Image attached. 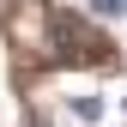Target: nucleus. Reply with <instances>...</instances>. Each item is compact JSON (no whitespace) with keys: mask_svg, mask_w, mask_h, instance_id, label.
I'll return each mask as SVG.
<instances>
[{"mask_svg":"<svg viewBox=\"0 0 127 127\" xmlns=\"http://www.w3.org/2000/svg\"><path fill=\"white\" fill-rule=\"evenodd\" d=\"M73 115H79V121H97V115H103V97H79Z\"/></svg>","mask_w":127,"mask_h":127,"instance_id":"f257e3e1","label":"nucleus"},{"mask_svg":"<svg viewBox=\"0 0 127 127\" xmlns=\"http://www.w3.org/2000/svg\"><path fill=\"white\" fill-rule=\"evenodd\" d=\"M91 6H97L103 18H121V12H127V0H91Z\"/></svg>","mask_w":127,"mask_h":127,"instance_id":"f03ea898","label":"nucleus"}]
</instances>
